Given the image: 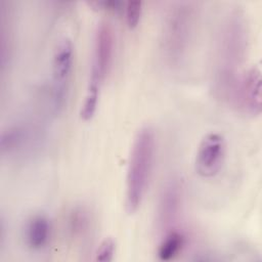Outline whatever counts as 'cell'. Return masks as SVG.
Returning a JSON list of instances; mask_svg holds the SVG:
<instances>
[{
  "label": "cell",
  "mask_w": 262,
  "mask_h": 262,
  "mask_svg": "<svg viewBox=\"0 0 262 262\" xmlns=\"http://www.w3.org/2000/svg\"><path fill=\"white\" fill-rule=\"evenodd\" d=\"M248 48V27L239 11H232L221 26L216 48L215 87L217 92L228 96L239 77Z\"/></svg>",
  "instance_id": "1"
},
{
  "label": "cell",
  "mask_w": 262,
  "mask_h": 262,
  "mask_svg": "<svg viewBox=\"0 0 262 262\" xmlns=\"http://www.w3.org/2000/svg\"><path fill=\"white\" fill-rule=\"evenodd\" d=\"M156 154L154 130L144 126L134 136L126 174L125 209L128 214L135 213L149 185Z\"/></svg>",
  "instance_id": "2"
},
{
  "label": "cell",
  "mask_w": 262,
  "mask_h": 262,
  "mask_svg": "<svg viewBox=\"0 0 262 262\" xmlns=\"http://www.w3.org/2000/svg\"><path fill=\"white\" fill-rule=\"evenodd\" d=\"M115 36L107 21H100L95 30L89 79L84 101L80 111L83 120H91L97 110L100 89L107 77L114 58Z\"/></svg>",
  "instance_id": "3"
},
{
  "label": "cell",
  "mask_w": 262,
  "mask_h": 262,
  "mask_svg": "<svg viewBox=\"0 0 262 262\" xmlns=\"http://www.w3.org/2000/svg\"><path fill=\"white\" fill-rule=\"evenodd\" d=\"M194 9L189 3H178L166 14L162 31V51L170 64L184 57L192 35Z\"/></svg>",
  "instance_id": "4"
},
{
  "label": "cell",
  "mask_w": 262,
  "mask_h": 262,
  "mask_svg": "<svg viewBox=\"0 0 262 262\" xmlns=\"http://www.w3.org/2000/svg\"><path fill=\"white\" fill-rule=\"evenodd\" d=\"M73 64L74 45L70 38L63 37L54 48L51 61L52 103L56 113H60L67 103Z\"/></svg>",
  "instance_id": "5"
},
{
  "label": "cell",
  "mask_w": 262,
  "mask_h": 262,
  "mask_svg": "<svg viewBox=\"0 0 262 262\" xmlns=\"http://www.w3.org/2000/svg\"><path fill=\"white\" fill-rule=\"evenodd\" d=\"M228 100L247 115L255 117L261 114V71L258 66L239 75Z\"/></svg>",
  "instance_id": "6"
},
{
  "label": "cell",
  "mask_w": 262,
  "mask_h": 262,
  "mask_svg": "<svg viewBox=\"0 0 262 262\" xmlns=\"http://www.w3.org/2000/svg\"><path fill=\"white\" fill-rule=\"evenodd\" d=\"M226 155V142L220 133L206 134L199 143L195 158V172L204 178L216 176L224 163Z\"/></svg>",
  "instance_id": "7"
},
{
  "label": "cell",
  "mask_w": 262,
  "mask_h": 262,
  "mask_svg": "<svg viewBox=\"0 0 262 262\" xmlns=\"http://www.w3.org/2000/svg\"><path fill=\"white\" fill-rule=\"evenodd\" d=\"M182 200L181 185L176 179L169 180L162 188L158 210L157 221L160 230H171V225L175 222L179 215Z\"/></svg>",
  "instance_id": "8"
},
{
  "label": "cell",
  "mask_w": 262,
  "mask_h": 262,
  "mask_svg": "<svg viewBox=\"0 0 262 262\" xmlns=\"http://www.w3.org/2000/svg\"><path fill=\"white\" fill-rule=\"evenodd\" d=\"M51 225L48 218L42 214L30 217L25 225V239L28 247L39 251L45 248L50 239Z\"/></svg>",
  "instance_id": "9"
},
{
  "label": "cell",
  "mask_w": 262,
  "mask_h": 262,
  "mask_svg": "<svg viewBox=\"0 0 262 262\" xmlns=\"http://www.w3.org/2000/svg\"><path fill=\"white\" fill-rule=\"evenodd\" d=\"M185 244L184 235L176 230L171 229L165 232L158 247V257L162 261H169L174 259L182 251Z\"/></svg>",
  "instance_id": "10"
},
{
  "label": "cell",
  "mask_w": 262,
  "mask_h": 262,
  "mask_svg": "<svg viewBox=\"0 0 262 262\" xmlns=\"http://www.w3.org/2000/svg\"><path fill=\"white\" fill-rule=\"evenodd\" d=\"M24 137V130L17 126L9 127L6 130H3L0 139L1 154L3 155L14 151L23 143Z\"/></svg>",
  "instance_id": "11"
},
{
  "label": "cell",
  "mask_w": 262,
  "mask_h": 262,
  "mask_svg": "<svg viewBox=\"0 0 262 262\" xmlns=\"http://www.w3.org/2000/svg\"><path fill=\"white\" fill-rule=\"evenodd\" d=\"M141 1H128L124 5L126 24L129 29H134L138 26L142 15Z\"/></svg>",
  "instance_id": "12"
},
{
  "label": "cell",
  "mask_w": 262,
  "mask_h": 262,
  "mask_svg": "<svg viewBox=\"0 0 262 262\" xmlns=\"http://www.w3.org/2000/svg\"><path fill=\"white\" fill-rule=\"evenodd\" d=\"M88 217L82 209L74 210L70 217V230L73 235H83L87 230Z\"/></svg>",
  "instance_id": "13"
},
{
  "label": "cell",
  "mask_w": 262,
  "mask_h": 262,
  "mask_svg": "<svg viewBox=\"0 0 262 262\" xmlns=\"http://www.w3.org/2000/svg\"><path fill=\"white\" fill-rule=\"evenodd\" d=\"M116 253V242L112 237L104 238L95 252V260L99 262H108L114 259Z\"/></svg>",
  "instance_id": "14"
},
{
  "label": "cell",
  "mask_w": 262,
  "mask_h": 262,
  "mask_svg": "<svg viewBox=\"0 0 262 262\" xmlns=\"http://www.w3.org/2000/svg\"><path fill=\"white\" fill-rule=\"evenodd\" d=\"M89 4L92 6L98 7L99 9L113 10V11L124 9L123 7L125 5V3L120 1H94V2H90Z\"/></svg>",
  "instance_id": "15"
}]
</instances>
